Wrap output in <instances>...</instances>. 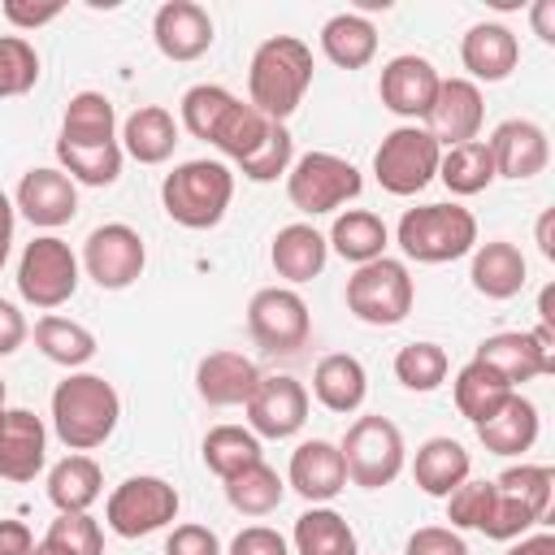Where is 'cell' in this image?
Masks as SVG:
<instances>
[{"instance_id":"f1b7e54d","label":"cell","mask_w":555,"mask_h":555,"mask_svg":"<svg viewBox=\"0 0 555 555\" xmlns=\"http://www.w3.org/2000/svg\"><path fill=\"white\" fill-rule=\"evenodd\" d=\"M468 468H473V460L455 438H425L416 447V460H412L416 486L434 499H447L460 481H468Z\"/></svg>"},{"instance_id":"91938a15","label":"cell","mask_w":555,"mask_h":555,"mask_svg":"<svg viewBox=\"0 0 555 555\" xmlns=\"http://www.w3.org/2000/svg\"><path fill=\"white\" fill-rule=\"evenodd\" d=\"M538 317H542V330L555 334V286L542 291V299H538Z\"/></svg>"},{"instance_id":"94428289","label":"cell","mask_w":555,"mask_h":555,"mask_svg":"<svg viewBox=\"0 0 555 555\" xmlns=\"http://www.w3.org/2000/svg\"><path fill=\"white\" fill-rule=\"evenodd\" d=\"M13 217H17V208H13V199L0 191V238H13Z\"/></svg>"},{"instance_id":"7dc6e473","label":"cell","mask_w":555,"mask_h":555,"mask_svg":"<svg viewBox=\"0 0 555 555\" xmlns=\"http://www.w3.org/2000/svg\"><path fill=\"white\" fill-rule=\"evenodd\" d=\"M43 538L65 555H104V529L100 520H91V512H56Z\"/></svg>"},{"instance_id":"6da1fadb","label":"cell","mask_w":555,"mask_h":555,"mask_svg":"<svg viewBox=\"0 0 555 555\" xmlns=\"http://www.w3.org/2000/svg\"><path fill=\"white\" fill-rule=\"evenodd\" d=\"M312 87V48L295 35H273L251 52L247 104L269 121H286Z\"/></svg>"},{"instance_id":"836d02e7","label":"cell","mask_w":555,"mask_h":555,"mask_svg":"<svg viewBox=\"0 0 555 555\" xmlns=\"http://www.w3.org/2000/svg\"><path fill=\"white\" fill-rule=\"evenodd\" d=\"M113 130H117V113H113V100H108V95H100V91H78V95H69L65 117H61V139H65V143L104 147V143H117Z\"/></svg>"},{"instance_id":"2e32d148","label":"cell","mask_w":555,"mask_h":555,"mask_svg":"<svg viewBox=\"0 0 555 555\" xmlns=\"http://www.w3.org/2000/svg\"><path fill=\"white\" fill-rule=\"evenodd\" d=\"M490 147V160H494V178H512V182H525V178H538L551 160V139L538 121L529 117H507L490 130L486 139Z\"/></svg>"},{"instance_id":"83f0119b","label":"cell","mask_w":555,"mask_h":555,"mask_svg":"<svg viewBox=\"0 0 555 555\" xmlns=\"http://www.w3.org/2000/svg\"><path fill=\"white\" fill-rule=\"evenodd\" d=\"M312 395L321 408L330 412H356L369 395V373L356 356L347 351H334V356H321L317 369H312Z\"/></svg>"},{"instance_id":"680465c9","label":"cell","mask_w":555,"mask_h":555,"mask_svg":"<svg viewBox=\"0 0 555 555\" xmlns=\"http://www.w3.org/2000/svg\"><path fill=\"white\" fill-rule=\"evenodd\" d=\"M551 221H555V212H542V217H538V247H542V256H546V260H555V238H551Z\"/></svg>"},{"instance_id":"d590c367","label":"cell","mask_w":555,"mask_h":555,"mask_svg":"<svg viewBox=\"0 0 555 555\" xmlns=\"http://www.w3.org/2000/svg\"><path fill=\"white\" fill-rule=\"evenodd\" d=\"M286 499V481L278 477V468H269L264 460L247 464L243 473L225 477V503L243 516H269L278 503Z\"/></svg>"},{"instance_id":"4dcf8cb0","label":"cell","mask_w":555,"mask_h":555,"mask_svg":"<svg viewBox=\"0 0 555 555\" xmlns=\"http://www.w3.org/2000/svg\"><path fill=\"white\" fill-rule=\"evenodd\" d=\"M325 243H330L343 260H351V264H369V260L386 256L390 230H386V221H382L377 212H369V208H347V212L334 217Z\"/></svg>"},{"instance_id":"8d00e7d4","label":"cell","mask_w":555,"mask_h":555,"mask_svg":"<svg viewBox=\"0 0 555 555\" xmlns=\"http://www.w3.org/2000/svg\"><path fill=\"white\" fill-rule=\"evenodd\" d=\"M35 347H39L52 364L82 369V364L95 356V334H91L87 325L69 321V317L48 312V317H39V325H35Z\"/></svg>"},{"instance_id":"5b68a950","label":"cell","mask_w":555,"mask_h":555,"mask_svg":"<svg viewBox=\"0 0 555 555\" xmlns=\"http://www.w3.org/2000/svg\"><path fill=\"white\" fill-rule=\"evenodd\" d=\"M343 464H347V481H356L360 490H382L390 486L403 464H408V447L395 421L386 416H356L338 442Z\"/></svg>"},{"instance_id":"277c9868","label":"cell","mask_w":555,"mask_h":555,"mask_svg":"<svg viewBox=\"0 0 555 555\" xmlns=\"http://www.w3.org/2000/svg\"><path fill=\"white\" fill-rule=\"evenodd\" d=\"M399 247L416 264H447L477 247V217L464 204H421L399 217Z\"/></svg>"},{"instance_id":"30bf717a","label":"cell","mask_w":555,"mask_h":555,"mask_svg":"<svg viewBox=\"0 0 555 555\" xmlns=\"http://www.w3.org/2000/svg\"><path fill=\"white\" fill-rule=\"evenodd\" d=\"M178 490L165 481V477H152V473H139V477H126L108 503H104V520L117 538H143V533H156L165 529L173 516H178Z\"/></svg>"},{"instance_id":"74e56055","label":"cell","mask_w":555,"mask_h":555,"mask_svg":"<svg viewBox=\"0 0 555 555\" xmlns=\"http://www.w3.org/2000/svg\"><path fill=\"white\" fill-rule=\"evenodd\" d=\"M269 134V117L264 113H256L247 100H238L234 95V104L221 113V121H217V130H212V147L221 152V156H230L234 165L238 160H247L256 147H260V139Z\"/></svg>"},{"instance_id":"5bb4252c","label":"cell","mask_w":555,"mask_h":555,"mask_svg":"<svg viewBox=\"0 0 555 555\" xmlns=\"http://www.w3.org/2000/svg\"><path fill=\"white\" fill-rule=\"evenodd\" d=\"M243 412H247V429L256 438L282 442V438H295L304 429V421H308V390L291 373H273V377L260 373V382H256L251 399L243 403Z\"/></svg>"},{"instance_id":"484cf974","label":"cell","mask_w":555,"mask_h":555,"mask_svg":"<svg viewBox=\"0 0 555 555\" xmlns=\"http://www.w3.org/2000/svg\"><path fill=\"white\" fill-rule=\"evenodd\" d=\"M525 273H529V264H525V256H520L516 243L490 238V243H477L473 247L468 278H473V291L477 295H486V299H512V295H520Z\"/></svg>"},{"instance_id":"9c48e42d","label":"cell","mask_w":555,"mask_h":555,"mask_svg":"<svg viewBox=\"0 0 555 555\" xmlns=\"http://www.w3.org/2000/svg\"><path fill=\"white\" fill-rule=\"evenodd\" d=\"M442 147L425 126H395L373 152V173L390 195H416L438 178Z\"/></svg>"},{"instance_id":"b9f144b4","label":"cell","mask_w":555,"mask_h":555,"mask_svg":"<svg viewBox=\"0 0 555 555\" xmlns=\"http://www.w3.org/2000/svg\"><path fill=\"white\" fill-rule=\"evenodd\" d=\"M499 494H507L512 503H520L533 520H546L551 512V490H555V473L546 464H516L507 473L494 477Z\"/></svg>"},{"instance_id":"681fc988","label":"cell","mask_w":555,"mask_h":555,"mask_svg":"<svg viewBox=\"0 0 555 555\" xmlns=\"http://www.w3.org/2000/svg\"><path fill=\"white\" fill-rule=\"evenodd\" d=\"M403 555H468V542L460 538V529H447V525H425L408 538Z\"/></svg>"},{"instance_id":"c3c4849f","label":"cell","mask_w":555,"mask_h":555,"mask_svg":"<svg viewBox=\"0 0 555 555\" xmlns=\"http://www.w3.org/2000/svg\"><path fill=\"white\" fill-rule=\"evenodd\" d=\"M490 503H494V481H460L451 494H447V520L451 529H481L486 516H490Z\"/></svg>"},{"instance_id":"db71d44e","label":"cell","mask_w":555,"mask_h":555,"mask_svg":"<svg viewBox=\"0 0 555 555\" xmlns=\"http://www.w3.org/2000/svg\"><path fill=\"white\" fill-rule=\"evenodd\" d=\"M22 343H26V317L17 312V304L0 299V360L13 356Z\"/></svg>"},{"instance_id":"ee69618b","label":"cell","mask_w":555,"mask_h":555,"mask_svg":"<svg viewBox=\"0 0 555 555\" xmlns=\"http://www.w3.org/2000/svg\"><path fill=\"white\" fill-rule=\"evenodd\" d=\"M291 165H295V139H291L286 121H269V134L260 139V147L247 160H238V173L251 182H278Z\"/></svg>"},{"instance_id":"d6986e66","label":"cell","mask_w":555,"mask_h":555,"mask_svg":"<svg viewBox=\"0 0 555 555\" xmlns=\"http://www.w3.org/2000/svg\"><path fill=\"white\" fill-rule=\"evenodd\" d=\"M152 39L169 61H195L212 48V17L195 0H165L152 17Z\"/></svg>"},{"instance_id":"6f0895ef","label":"cell","mask_w":555,"mask_h":555,"mask_svg":"<svg viewBox=\"0 0 555 555\" xmlns=\"http://www.w3.org/2000/svg\"><path fill=\"white\" fill-rule=\"evenodd\" d=\"M507 555H555V533H520V542H512Z\"/></svg>"},{"instance_id":"9f6ffc18","label":"cell","mask_w":555,"mask_h":555,"mask_svg":"<svg viewBox=\"0 0 555 555\" xmlns=\"http://www.w3.org/2000/svg\"><path fill=\"white\" fill-rule=\"evenodd\" d=\"M529 22H533V35L542 43H555V0H538L529 9Z\"/></svg>"},{"instance_id":"f35d334b","label":"cell","mask_w":555,"mask_h":555,"mask_svg":"<svg viewBox=\"0 0 555 555\" xmlns=\"http://www.w3.org/2000/svg\"><path fill=\"white\" fill-rule=\"evenodd\" d=\"M512 390H516V386H507V382H503L490 364H481V360H468V364L455 373V408H460V416H468L473 425L486 421Z\"/></svg>"},{"instance_id":"11a10c76","label":"cell","mask_w":555,"mask_h":555,"mask_svg":"<svg viewBox=\"0 0 555 555\" xmlns=\"http://www.w3.org/2000/svg\"><path fill=\"white\" fill-rule=\"evenodd\" d=\"M35 538L22 520H0V555H30Z\"/></svg>"},{"instance_id":"d4e9b609","label":"cell","mask_w":555,"mask_h":555,"mask_svg":"<svg viewBox=\"0 0 555 555\" xmlns=\"http://www.w3.org/2000/svg\"><path fill=\"white\" fill-rule=\"evenodd\" d=\"M269 260H273L278 278H286V282H312L325 269V260H330V243H325V234L317 225L291 221V225H282L273 234Z\"/></svg>"},{"instance_id":"f6af8a7d","label":"cell","mask_w":555,"mask_h":555,"mask_svg":"<svg viewBox=\"0 0 555 555\" xmlns=\"http://www.w3.org/2000/svg\"><path fill=\"white\" fill-rule=\"evenodd\" d=\"M39 82V52L22 35H0V100L26 95Z\"/></svg>"},{"instance_id":"f546056e","label":"cell","mask_w":555,"mask_h":555,"mask_svg":"<svg viewBox=\"0 0 555 555\" xmlns=\"http://www.w3.org/2000/svg\"><path fill=\"white\" fill-rule=\"evenodd\" d=\"M104 494V473L91 455L74 451L52 464L48 473V499L56 512H91V503Z\"/></svg>"},{"instance_id":"8fae6325","label":"cell","mask_w":555,"mask_h":555,"mask_svg":"<svg viewBox=\"0 0 555 555\" xmlns=\"http://www.w3.org/2000/svg\"><path fill=\"white\" fill-rule=\"evenodd\" d=\"M147 264V247L139 238V230H130L126 221H108L95 225L82 243V269L100 291H126L139 282Z\"/></svg>"},{"instance_id":"816d5d0a","label":"cell","mask_w":555,"mask_h":555,"mask_svg":"<svg viewBox=\"0 0 555 555\" xmlns=\"http://www.w3.org/2000/svg\"><path fill=\"white\" fill-rule=\"evenodd\" d=\"M230 555H291L286 551V538L269 525H247L243 533H234L230 542Z\"/></svg>"},{"instance_id":"ba28073f","label":"cell","mask_w":555,"mask_h":555,"mask_svg":"<svg viewBox=\"0 0 555 555\" xmlns=\"http://www.w3.org/2000/svg\"><path fill=\"white\" fill-rule=\"evenodd\" d=\"M364 191V178L351 160L334 156V152H308L286 169V195L299 212L321 217L343 208L347 199H356Z\"/></svg>"},{"instance_id":"ffe728a7","label":"cell","mask_w":555,"mask_h":555,"mask_svg":"<svg viewBox=\"0 0 555 555\" xmlns=\"http://www.w3.org/2000/svg\"><path fill=\"white\" fill-rule=\"evenodd\" d=\"M286 477H291V490H295L299 499H308L312 507L338 499L343 486H347V464H343L338 442H325V438H308V442H299L295 455H291Z\"/></svg>"},{"instance_id":"8992f818","label":"cell","mask_w":555,"mask_h":555,"mask_svg":"<svg viewBox=\"0 0 555 555\" xmlns=\"http://www.w3.org/2000/svg\"><path fill=\"white\" fill-rule=\"evenodd\" d=\"M416 286L403 260L377 256L369 264H356V273L347 278V312L364 325H399L412 312Z\"/></svg>"},{"instance_id":"be15d7a7","label":"cell","mask_w":555,"mask_h":555,"mask_svg":"<svg viewBox=\"0 0 555 555\" xmlns=\"http://www.w3.org/2000/svg\"><path fill=\"white\" fill-rule=\"evenodd\" d=\"M9 243H13V238H0V269H4V260H9Z\"/></svg>"},{"instance_id":"9a60e30c","label":"cell","mask_w":555,"mask_h":555,"mask_svg":"<svg viewBox=\"0 0 555 555\" xmlns=\"http://www.w3.org/2000/svg\"><path fill=\"white\" fill-rule=\"evenodd\" d=\"M481 121H486V100H481V87L468 82V78H442L438 82V95L425 113V130L434 134L438 147H455V143H468L481 134Z\"/></svg>"},{"instance_id":"60d3db41","label":"cell","mask_w":555,"mask_h":555,"mask_svg":"<svg viewBox=\"0 0 555 555\" xmlns=\"http://www.w3.org/2000/svg\"><path fill=\"white\" fill-rule=\"evenodd\" d=\"M256 460H264V455H260V438L251 429H243V425H212L204 434V464L221 481L234 477V473H243Z\"/></svg>"},{"instance_id":"ab89813d","label":"cell","mask_w":555,"mask_h":555,"mask_svg":"<svg viewBox=\"0 0 555 555\" xmlns=\"http://www.w3.org/2000/svg\"><path fill=\"white\" fill-rule=\"evenodd\" d=\"M121 147L117 143H104V147H78V143H65L56 139V160H61V173L69 182H82V186H113L117 173H121Z\"/></svg>"},{"instance_id":"f907efd6","label":"cell","mask_w":555,"mask_h":555,"mask_svg":"<svg viewBox=\"0 0 555 555\" xmlns=\"http://www.w3.org/2000/svg\"><path fill=\"white\" fill-rule=\"evenodd\" d=\"M165 555H221V542L208 525H178L165 538Z\"/></svg>"},{"instance_id":"d6a6232c","label":"cell","mask_w":555,"mask_h":555,"mask_svg":"<svg viewBox=\"0 0 555 555\" xmlns=\"http://www.w3.org/2000/svg\"><path fill=\"white\" fill-rule=\"evenodd\" d=\"M295 555H360V542H356V529L347 525V516H338L334 507H308L299 520H295Z\"/></svg>"},{"instance_id":"e7e4bbea","label":"cell","mask_w":555,"mask_h":555,"mask_svg":"<svg viewBox=\"0 0 555 555\" xmlns=\"http://www.w3.org/2000/svg\"><path fill=\"white\" fill-rule=\"evenodd\" d=\"M9 408H4V377H0V416H4Z\"/></svg>"},{"instance_id":"e575fe53","label":"cell","mask_w":555,"mask_h":555,"mask_svg":"<svg viewBox=\"0 0 555 555\" xmlns=\"http://www.w3.org/2000/svg\"><path fill=\"white\" fill-rule=\"evenodd\" d=\"M438 178L451 195H477L494 182V160H490V147L486 139H468V143H455L442 152L438 160Z\"/></svg>"},{"instance_id":"44dd1931","label":"cell","mask_w":555,"mask_h":555,"mask_svg":"<svg viewBox=\"0 0 555 555\" xmlns=\"http://www.w3.org/2000/svg\"><path fill=\"white\" fill-rule=\"evenodd\" d=\"M48 460V429L30 408H9L0 416V477L35 481Z\"/></svg>"},{"instance_id":"cb8c5ba5","label":"cell","mask_w":555,"mask_h":555,"mask_svg":"<svg viewBox=\"0 0 555 555\" xmlns=\"http://www.w3.org/2000/svg\"><path fill=\"white\" fill-rule=\"evenodd\" d=\"M538 425H542L538 408L520 390H512L486 421H477V438L494 455H520V451H529L538 442Z\"/></svg>"},{"instance_id":"6125c7cd","label":"cell","mask_w":555,"mask_h":555,"mask_svg":"<svg viewBox=\"0 0 555 555\" xmlns=\"http://www.w3.org/2000/svg\"><path fill=\"white\" fill-rule=\"evenodd\" d=\"M30 555H65V551H61V546H52V542L43 538V542H35V551H30Z\"/></svg>"},{"instance_id":"7c38bea8","label":"cell","mask_w":555,"mask_h":555,"mask_svg":"<svg viewBox=\"0 0 555 555\" xmlns=\"http://www.w3.org/2000/svg\"><path fill=\"white\" fill-rule=\"evenodd\" d=\"M308 304L291 286H264L247 304V334L264 351H299L308 343Z\"/></svg>"},{"instance_id":"4316f807","label":"cell","mask_w":555,"mask_h":555,"mask_svg":"<svg viewBox=\"0 0 555 555\" xmlns=\"http://www.w3.org/2000/svg\"><path fill=\"white\" fill-rule=\"evenodd\" d=\"M173 147H178V121H173L169 108L143 104V108H134L126 117V126H121V152L134 156L139 165H160V160L173 156Z\"/></svg>"},{"instance_id":"7402d4cb","label":"cell","mask_w":555,"mask_h":555,"mask_svg":"<svg viewBox=\"0 0 555 555\" xmlns=\"http://www.w3.org/2000/svg\"><path fill=\"white\" fill-rule=\"evenodd\" d=\"M256 382H260V369L243 351H208L195 364V390H199V399L208 408H238V403H247Z\"/></svg>"},{"instance_id":"603a6c76","label":"cell","mask_w":555,"mask_h":555,"mask_svg":"<svg viewBox=\"0 0 555 555\" xmlns=\"http://www.w3.org/2000/svg\"><path fill=\"white\" fill-rule=\"evenodd\" d=\"M460 61L477 82H503L520 65V39L503 22H477L460 39Z\"/></svg>"},{"instance_id":"e0dca14e","label":"cell","mask_w":555,"mask_h":555,"mask_svg":"<svg viewBox=\"0 0 555 555\" xmlns=\"http://www.w3.org/2000/svg\"><path fill=\"white\" fill-rule=\"evenodd\" d=\"M438 82H442V74L434 69L429 56L403 52V56H390V61L382 65L377 95H382V104H386L395 117L416 121V117L429 113V104H434V95H438Z\"/></svg>"},{"instance_id":"bcb514c9","label":"cell","mask_w":555,"mask_h":555,"mask_svg":"<svg viewBox=\"0 0 555 555\" xmlns=\"http://www.w3.org/2000/svg\"><path fill=\"white\" fill-rule=\"evenodd\" d=\"M234 104V95L225 91V87H217V82H195L186 95H182V126L195 134V139H212V130H217V121H221V113Z\"/></svg>"},{"instance_id":"4fadbf2b","label":"cell","mask_w":555,"mask_h":555,"mask_svg":"<svg viewBox=\"0 0 555 555\" xmlns=\"http://www.w3.org/2000/svg\"><path fill=\"white\" fill-rule=\"evenodd\" d=\"M473 360L490 364L507 386H520V382L555 373V334L542 325L538 330H503V334L481 338Z\"/></svg>"},{"instance_id":"3957f363","label":"cell","mask_w":555,"mask_h":555,"mask_svg":"<svg viewBox=\"0 0 555 555\" xmlns=\"http://www.w3.org/2000/svg\"><path fill=\"white\" fill-rule=\"evenodd\" d=\"M234 199V173L221 160H182L160 182V204L169 221L186 230H212Z\"/></svg>"},{"instance_id":"7a4b0ae2","label":"cell","mask_w":555,"mask_h":555,"mask_svg":"<svg viewBox=\"0 0 555 555\" xmlns=\"http://www.w3.org/2000/svg\"><path fill=\"white\" fill-rule=\"evenodd\" d=\"M117 421H121V399H117L113 382H104L100 373H69L52 390V434L69 451L104 447L113 438Z\"/></svg>"},{"instance_id":"52a82bcc","label":"cell","mask_w":555,"mask_h":555,"mask_svg":"<svg viewBox=\"0 0 555 555\" xmlns=\"http://www.w3.org/2000/svg\"><path fill=\"white\" fill-rule=\"evenodd\" d=\"M78 291V256L65 238L56 234H39L26 243L22 260H17V295L39 308L52 312L61 304H69Z\"/></svg>"},{"instance_id":"f5cc1de1","label":"cell","mask_w":555,"mask_h":555,"mask_svg":"<svg viewBox=\"0 0 555 555\" xmlns=\"http://www.w3.org/2000/svg\"><path fill=\"white\" fill-rule=\"evenodd\" d=\"M61 13H65V4H61V0H43V4H26V0H4V17H9L13 26H22V30H39V26L56 22Z\"/></svg>"},{"instance_id":"7bdbcfd3","label":"cell","mask_w":555,"mask_h":555,"mask_svg":"<svg viewBox=\"0 0 555 555\" xmlns=\"http://www.w3.org/2000/svg\"><path fill=\"white\" fill-rule=\"evenodd\" d=\"M447 369H451V360H447V351H442L438 343H408V347H399V356H395V377H399L408 390H416V395L438 390V386L447 382Z\"/></svg>"},{"instance_id":"ac0fdd59","label":"cell","mask_w":555,"mask_h":555,"mask_svg":"<svg viewBox=\"0 0 555 555\" xmlns=\"http://www.w3.org/2000/svg\"><path fill=\"white\" fill-rule=\"evenodd\" d=\"M13 208L30 225H39V230H56V225L74 221V212H78V186L61 169L39 165V169H26L22 173L17 195H13Z\"/></svg>"},{"instance_id":"1f68e13d","label":"cell","mask_w":555,"mask_h":555,"mask_svg":"<svg viewBox=\"0 0 555 555\" xmlns=\"http://www.w3.org/2000/svg\"><path fill=\"white\" fill-rule=\"evenodd\" d=\"M321 52L338 69H364L377 56V30L364 13H334L321 26Z\"/></svg>"}]
</instances>
